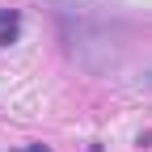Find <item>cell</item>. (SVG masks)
<instances>
[{"mask_svg": "<svg viewBox=\"0 0 152 152\" xmlns=\"http://www.w3.org/2000/svg\"><path fill=\"white\" fill-rule=\"evenodd\" d=\"M64 38H68V51H72V59L85 68V59H89V47H102V55L110 64H118V38L110 34V26H102V21H89L85 13H76V30L72 26H64Z\"/></svg>", "mask_w": 152, "mask_h": 152, "instance_id": "1", "label": "cell"}, {"mask_svg": "<svg viewBox=\"0 0 152 152\" xmlns=\"http://www.w3.org/2000/svg\"><path fill=\"white\" fill-rule=\"evenodd\" d=\"M17 152H51V148H42V144H30V148H17Z\"/></svg>", "mask_w": 152, "mask_h": 152, "instance_id": "2", "label": "cell"}, {"mask_svg": "<svg viewBox=\"0 0 152 152\" xmlns=\"http://www.w3.org/2000/svg\"><path fill=\"white\" fill-rule=\"evenodd\" d=\"M144 85H148V89H152V68H148V72H144Z\"/></svg>", "mask_w": 152, "mask_h": 152, "instance_id": "3", "label": "cell"}, {"mask_svg": "<svg viewBox=\"0 0 152 152\" xmlns=\"http://www.w3.org/2000/svg\"><path fill=\"white\" fill-rule=\"evenodd\" d=\"M89 152H102V144H93V148H89Z\"/></svg>", "mask_w": 152, "mask_h": 152, "instance_id": "4", "label": "cell"}]
</instances>
